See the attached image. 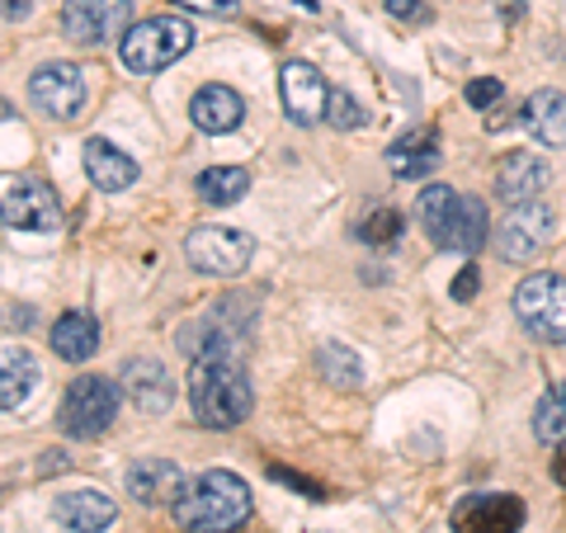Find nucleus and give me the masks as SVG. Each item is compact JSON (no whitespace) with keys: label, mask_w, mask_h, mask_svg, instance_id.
<instances>
[{"label":"nucleus","mask_w":566,"mask_h":533,"mask_svg":"<svg viewBox=\"0 0 566 533\" xmlns=\"http://www.w3.org/2000/svg\"><path fill=\"white\" fill-rule=\"evenodd\" d=\"M170 514L185 533H237L251 520V487L227 468H208L193 482H185Z\"/></svg>","instance_id":"1"},{"label":"nucleus","mask_w":566,"mask_h":533,"mask_svg":"<svg viewBox=\"0 0 566 533\" xmlns=\"http://www.w3.org/2000/svg\"><path fill=\"white\" fill-rule=\"evenodd\" d=\"M416 218L430 232V241L439 251H458V255H476L491 237L486 222V203L472 199V194H458L453 185H424L416 199Z\"/></svg>","instance_id":"2"},{"label":"nucleus","mask_w":566,"mask_h":533,"mask_svg":"<svg viewBox=\"0 0 566 533\" xmlns=\"http://www.w3.org/2000/svg\"><path fill=\"white\" fill-rule=\"evenodd\" d=\"M189 406L208 430H237L255 411V393L241 359H193L189 364Z\"/></svg>","instance_id":"3"},{"label":"nucleus","mask_w":566,"mask_h":533,"mask_svg":"<svg viewBox=\"0 0 566 533\" xmlns=\"http://www.w3.org/2000/svg\"><path fill=\"white\" fill-rule=\"evenodd\" d=\"M255 322V297L245 293H222L203 316L180 331V349L189 359H237L245 335H251Z\"/></svg>","instance_id":"4"},{"label":"nucleus","mask_w":566,"mask_h":533,"mask_svg":"<svg viewBox=\"0 0 566 533\" xmlns=\"http://www.w3.org/2000/svg\"><path fill=\"white\" fill-rule=\"evenodd\" d=\"M193 48V24L180 14H151V20L133 24L118 39V62L133 71V76H156L170 62H180Z\"/></svg>","instance_id":"5"},{"label":"nucleus","mask_w":566,"mask_h":533,"mask_svg":"<svg viewBox=\"0 0 566 533\" xmlns=\"http://www.w3.org/2000/svg\"><path fill=\"white\" fill-rule=\"evenodd\" d=\"M118 401H123V387L114 378H99V373H91V378H76L66 387L57 425L71 439H95V435H104L114 425Z\"/></svg>","instance_id":"6"},{"label":"nucleus","mask_w":566,"mask_h":533,"mask_svg":"<svg viewBox=\"0 0 566 533\" xmlns=\"http://www.w3.org/2000/svg\"><path fill=\"white\" fill-rule=\"evenodd\" d=\"M515 316L538 345H566V279L528 274L515 289Z\"/></svg>","instance_id":"7"},{"label":"nucleus","mask_w":566,"mask_h":533,"mask_svg":"<svg viewBox=\"0 0 566 533\" xmlns=\"http://www.w3.org/2000/svg\"><path fill=\"white\" fill-rule=\"evenodd\" d=\"M185 255L199 274L212 279H232L241 274L255 255V241L241 232V227H222V222H208V227H193L185 237Z\"/></svg>","instance_id":"8"},{"label":"nucleus","mask_w":566,"mask_h":533,"mask_svg":"<svg viewBox=\"0 0 566 533\" xmlns=\"http://www.w3.org/2000/svg\"><path fill=\"white\" fill-rule=\"evenodd\" d=\"M133 29V0H66L62 33L81 48H104Z\"/></svg>","instance_id":"9"},{"label":"nucleus","mask_w":566,"mask_h":533,"mask_svg":"<svg viewBox=\"0 0 566 533\" xmlns=\"http://www.w3.org/2000/svg\"><path fill=\"white\" fill-rule=\"evenodd\" d=\"M547 237H553V208H547L543 199L538 203H515V208H505V218L491 227V251L510 260V264H520V260H534Z\"/></svg>","instance_id":"10"},{"label":"nucleus","mask_w":566,"mask_h":533,"mask_svg":"<svg viewBox=\"0 0 566 533\" xmlns=\"http://www.w3.org/2000/svg\"><path fill=\"white\" fill-rule=\"evenodd\" d=\"M29 104L48 118H76L85 104V71L76 62H48L29 76Z\"/></svg>","instance_id":"11"},{"label":"nucleus","mask_w":566,"mask_h":533,"mask_svg":"<svg viewBox=\"0 0 566 533\" xmlns=\"http://www.w3.org/2000/svg\"><path fill=\"white\" fill-rule=\"evenodd\" d=\"M528 510L510 491H476L453 505V533H520Z\"/></svg>","instance_id":"12"},{"label":"nucleus","mask_w":566,"mask_h":533,"mask_svg":"<svg viewBox=\"0 0 566 533\" xmlns=\"http://www.w3.org/2000/svg\"><path fill=\"white\" fill-rule=\"evenodd\" d=\"M0 222L14 227V232H57L62 203L43 180H14L0 199Z\"/></svg>","instance_id":"13"},{"label":"nucleus","mask_w":566,"mask_h":533,"mask_svg":"<svg viewBox=\"0 0 566 533\" xmlns=\"http://www.w3.org/2000/svg\"><path fill=\"white\" fill-rule=\"evenodd\" d=\"M279 100H283V114H289V123H297V128H312L316 118H326L331 85H326V76L312 62H283V71H279Z\"/></svg>","instance_id":"14"},{"label":"nucleus","mask_w":566,"mask_h":533,"mask_svg":"<svg viewBox=\"0 0 566 533\" xmlns=\"http://www.w3.org/2000/svg\"><path fill=\"white\" fill-rule=\"evenodd\" d=\"M123 397H128L137 411H147V416H161L175 406V383H170V373L161 359H151V354H137V359L123 364Z\"/></svg>","instance_id":"15"},{"label":"nucleus","mask_w":566,"mask_h":533,"mask_svg":"<svg viewBox=\"0 0 566 533\" xmlns=\"http://www.w3.org/2000/svg\"><path fill=\"white\" fill-rule=\"evenodd\" d=\"M553 185V170L538 151H510L501 166H495V194L505 199V208L515 203H538L543 189Z\"/></svg>","instance_id":"16"},{"label":"nucleus","mask_w":566,"mask_h":533,"mask_svg":"<svg viewBox=\"0 0 566 533\" xmlns=\"http://www.w3.org/2000/svg\"><path fill=\"white\" fill-rule=\"evenodd\" d=\"M123 487L137 505H175L185 491V472L170 458H137V463L123 472Z\"/></svg>","instance_id":"17"},{"label":"nucleus","mask_w":566,"mask_h":533,"mask_svg":"<svg viewBox=\"0 0 566 533\" xmlns=\"http://www.w3.org/2000/svg\"><path fill=\"white\" fill-rule=\"evenodd\" d=\"M52 514H57V524L71 529V533H104L118 520V505L104 491H95V487H76V491L57 495Z\"/></svg>","instance_id":"18"},{"label":"nucleus","mask_w":566,"mask_h":533,"mask_svg":"<svg viewBox=\"0 0 566 533\" xmlns=\"http://www.w3.org/2000/svg\"><path fill=\"white\" fill-rule=\"evenodd\" d=\"M439 156H444L439 151V133L434 128H411L387 147V170H392L397 180H424V175H434Z\"/></svg>","instance_id":"19"},{"label":"nucleus","mask_w":566,"mask_h":533,"mask_svg":"<svg viewBox=\"0 0 566 533\" xmlns=\"http://www.w3.org/2000/svg\"><path fill=\"white\" fill-rule=\"evenodd\" d=\"M43 383V368L24 345H0V411L24 406Z\"/></svg>","instance_id":"20"},{"label":"nucleus","mask_w":566,"mask_h":533,"mask_svg":"<svg viewBox=\"0 0 566 533\" xmlns=\"http://www.w3.org/2000/svg\"><path fill=\"white\" fill-rule=\"evenodd\" d=\"M189 118H193V128H203V133H232L245 118V100L232 85H203V91H193V100H189Z\"/></svg>","instance_id":"21"},{"label":"nucleus","mask_w":566,"mask_h":533,"mask_svg":"<svg viewBox=\"0 0 566 533\" xmlns=\"http://www.w3.org/2000/svg\"><path fill=\"white\" fill-rule=\"evenodd\" d=\"M85 175L95 180V189H104V194H123V189H133V185H137V161H133L128 151H118L114 142L91 137V142H85Z\"/></svg>","instance_id":"22"},{"label":"nucleus","mask_w":566,"mask_h":533,"mask_svg":"<svg viewBox=\"0 0 566 533\" xmlns=\"http://www.w3.org/2000/svg\"><path fill=\"white\" fill-rule=\"evenodd\" d=\"M52 349H57V359H66V364H85L99 349V322L81 307L62 312L57 322H52Z\"/></svg>","instance_id":"23"},{"label":"nucleus","mask_w":566,"mask_h":533,"mask_svg":"<svg viewBox=\"0 0 566 533\" xmlns=\"http://www.w3.org/2000/svg\"><path fill=\"white\" fill-rule=\"evenodd\" d=\"M524 128L543 147H566V95L562 91H534L524 100Z\"/></svg>","instance_id":"24"},{"label":"nucleus","mask_w":566,"mask_h":533,"mask_svg":"<svg viewBox=\"0 0 566 533\" xmlns=\"http://www.w3.org/2000/svg\"><path fill=\"white\" fill-rule=\"evenodd\" d=\"M316 373H322L331 387H340V393H359V387H364L359 354H354L349 345H340V341H322V345H316Z\"/></svg>","instance_id":"25"},{"label":"nucleus","mask_w":566,"mask_h":533,"mask_svg":"<svg viewBox=\"0 0 566 533\" xmlns=\"http://www.w3.org/2000/svg\"><path fill=\"white\" fill-rule=\"evenodd\" d=\"M193 189H199L203 203L227 208V203L245 199V189H251V175H245L241 166H212V170H203L199 180H193Z\"/></svg>","instance_id":"26"},{"label":"nucleus","mask_w":566,"mask_h":533,"mask_svg":"<svg viewBox=\"0 0 566 533\" xmlns=\"http://www.w3.org/2000/svg\"><path fill=\"white\" fill-rule=\"evenodd\" d=\"M534 435L543 443H562L566 439V378L553 387V393H543L538 411H534Z\"/></svg>","instance_id":"27"},{"label":"nucleus","mask_w":566,"mask_h":533,"mask_svg":"<svg viewBox=\"0 0 566 533\" xmlns=\"http://www.w3.org/2000/svg\"><path fill=\"white\" fill-rule=\"evenodd\" d=\"M359 241H368V245H392V241H401V208H374L359 222Z\"/></svg>","instance_id":"28"},{"label":"nucleus","mask_w":566,"mask_h":533,"mask_svg":"<svg viewBox=\"0 0 566 533\" xmlns=\"http://www.w3.org/2000/svg\"><path fill=\"white\" fill-rule=\"evenodd\" d=\"M326 123H331V128H340V133H349V128H359V123H364V109L354 104L349 91H331V100H326Z\"/></svg>","instance_id":"29"},{"label":"nucleus","mask_w":566,"mask_h":533,"mask_svg":"<svg viewBox=\"0 0 566 533\" xmlns=\"http://www.w3.org/2000/svg\"><path fill=\"white\" fill-rule=\"evenodd\" d=\"M382 10L401 24H430V6L424 0H382Z\"/></svg>","instance_id":"30"},{"label":"nucleus","mask_w":566,"mask_h":533,"mask_svg":"<svg viewBox=\"0 0 566 533\" xmlns=\"http://www.w3.org/2000/svg\"><path fill=\"white\" fill-rule=\"evenodd\" d=\"M501 95H505V85L495 81V76H476V81L468 85V104H472V109H491V104L501 100Z\"/></svg>","instance_id":"31"},{"label":"nucleus","mask_w":566,"mask_h":533,"mask_svg":"<svg viewBox=\"0 0 566 533\" xmlns=\"http://www.w3.org/2000/svg\"><path fill=\"white\" fill-rule=\"evenodd\" d=\"M476 289H482V279H476V264H463V274L453 279V302L476 297Z\"/></svg>","instance_id":"32"},{"label":"nucleus","mask_w":566,"mask_h":533,"mask_svg":"<svg viewBox=\"0 0 566 533\" xmlns=\"http://www.w3.org/2000/svg\"><path fill=\"white\" fill-rule=\"evenodd\" d=\"M175 6L203 10V14H237V10H241V0H175Z\"/></svg>","instance_id":"33"},{"label":"nucleus","mask_w":566,"mask_h":533,"mask_svg":"<svg viewBox=\"0 0 566 533\" xmlns=\"http://www.w3.org/2000/svg\"><path fill=\"white\" fill-rule=\"evenodd\" d=\"M270 477H274V482H293L303 495H322V487L307 482V477H297V472H289V468H270Z\"/></svg>","instance_id":"34"},{"label":"nucleus","mask_w":566,"mask_h":533,"mask_svg":"<svg viewBox=\"0 0 566 533\" xmlns=\"http://www.w3.org/2000/svg\"><path fill=\"white\" fill-rule=\"evenodd\" d=\"M0 14H6V20H20V14H29V0H0Z\"/></svg>","instance_id":"35"},{"label":"nucleus","mask_w":566,"mask_h":533,"mask_svg":"<svg viewBox=\"0 0 566 533\" xmlns=\"http://www.w3.org/2000/svg\"><path fill=\"white\" fill-rule=\"evenodd\" d=\"M553 477H557V482L566 487V439L557 443V453H553Z\"/></svg>","instance_id":"36"}]
</instances>
